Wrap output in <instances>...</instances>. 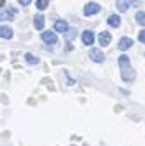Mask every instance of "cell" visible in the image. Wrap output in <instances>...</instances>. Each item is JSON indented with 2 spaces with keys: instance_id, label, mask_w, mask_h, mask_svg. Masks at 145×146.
Instances as JSON below:
<instances>
[{
  "instance_id": "1",
  "label": "cell",
  "mask_w": 145,
  "mask_h": 146,
  "mask_svg": "<svg viewBox=\"0 0 145 146\" xmlns=\"http://www.w3.org/2000/svg\"><path fill=\"white\" fill-rule=\"evenodd\" d=\"M119 66H120V69H122V79H124L125 82H130V80L135 79V71L130 67L129 56L122 54V56L119 58Z\"/></svg>"
},
{
  "instance_id": "2",
  "label": "cell",
  "mask_w": 145,
  "mask_h": 146,
  "mask_svg": "<svg viewBox=\"0 0 145 146\" xmlns=\"http://www.w3.org/2000/svg\"><path fill=\"white\" fill-rule=\"evenodd\" d=\"M99 10H101V5L96 3V2H89V3H86L84 5V15L86 17H91V15L97 13Z\"/></svg>"
},
{
  "instance_id": "3",
  "label": "cell",
  "mask_w": 145,
  "mask_h": 146,
  "mask_svg": "<svg viewBox=\"0 0 145 146\" xmlns=\"http://www.w3.org/2000/svg\"><path fill=\"white\" fill-rule=\"evenodd\" d=\"M89 58H91L94 62H102L104 61V53L101 51V49H96V48H92V49H89Z\"/></svg>"
},
{
  "instance_id": "4",
  "label": "cell",
  "mask_w": 145,
  "mask_h": 146,
  "mask_svg": "<svg viewBox=\"0 0 145 146\" xmlns=\"http://www.w3.org/2000/svg\"><path fill=\"white\" fill-rule=\"evenodd\" d=\"M41 40L45 41V43H48V44H54L58 41V38H56L54 31H43L41 33Z\"/></svg>"
},
{
  "instance_id": "5",
  "label": "cell",
  "mask_w": 145,
  "mask_h": 146,
  "mask_svg": "<svg viewBox=\"0 0 145 146\" xmlns=\"http://www.w3.org/2000/svg\"><path fill=\"white\" fill-rule=\"evenodd\" d=\"M53 30H54V31H59V33H66V31L69 30V27H68V23H66L64 20H56L54 25H53Z\"/></svg>"
},
{
  "instance_id": "6",
  "label": "cell",
  "mask_w": 145,
  "mask_h": 146,
  "mask_svg": "<svg viewBox=\"0 0 145 146\" xmlns=\"http://www.w3.org/2000/svg\"><path fill=\"white\" fill-rule=\"evenodd\" d=\"M13 18H15V8H8V10L0 12V20L2 21H10Z\"/></svg>"
},
{
  "instance_id": "7",
  "label": "cell",
  "mask_w": 145,
  "mask_h": 146,
  "mask_svg": "<svg viewBox=\"0 0 145 146\" xmlns=\"http://www.w3.org/2000/svg\"><path fill=\"white\" fill-rule=\"evenodd\" d=\"M112 36L107 31H101L99 33V44H102V46H109V43H111Z\"/></svg>"
},
{
  "instance_id": "8",
  "label": "cell",
  "mask_w": 145,
  "mask_h": 146,
  "mask_svg": "<svg viewBox=\"0 0 145 146\" xmlns=\"http://www.w3.org/2000/svg\"><path fill=\"white\" fill-rule=\"evenodd\" d=\"M132 43H134V41H132L129 36H124V38H120V40H119V49L125 51V49H129V48L132 46Z\"/></svg>"
},
{
  "instance_id": "9",
  "label": "cell",
  "mask_w": 145,
  "mask_h": 146,
  "mask_svg": "<svg viewBox=\"0 0 145 146\" xmlns=\"http://www.w3.org/2000/svg\"><path fill=\"white\" fill-rule=\"evenodd\" d=\"M83 43L84 44H92L94 43V33H92L91 30H86V31H83Z\"/></svg>"
},
{
  "instance_id": "10",
  "label": "cell",
  "mask_w": 145,
  "mask_h": 146,
  "mask_svg": "<svg viewBox=\"0 0 145 146\" xmlns=\"http://www.w3.org/2000/svg\"><path fill=\"white\" fill-rule=\"evenodd\" d=\"M0 38H5V40L13 38V30L10 27H0Z\"/></svg>"
},
{
  "instance_id": "11",
  "label": "cell",
  "mask_w": 145,
  "mask_h": 146,
  "mask_svg": "<svg viewBox=\"0 0 145 146\" xmlns=\"http://www.w3.org/2000/svg\"><path fill=\"white\" fill-rule=\"evenodd\" d=\"M43 27H45V17L43 15H35V28L36 30H43Z\"/></svg>"
},
{
  "instance_id": "12",
  "label": "cell",
  "mask_w": 145,
  "mask_h": 146,
  "mask_svg": "<svg viewBox=\"0 0 145 146\" xmlns=\"http://www.w3.org/2000/svg\"><path fill=\"white\" fill-rule=\"evenodd\" d=\"M132 0H117V10L119 12H125L127 8L130 7Z\"/></svg>"
},
{
  "instance_id": "13",
  "label": "cell",
  "mask_w": 145,
  "mask_h": 146,
  "mask_svg": "<svg viewBox=\"0 0 145 146\" xmlns=\"http://www.w3.org/2000/svg\"><path fill=\"white\" fill-rule=\"evenodd\" d=\"M107 23L111 25V27H115L117 28L120 25V18H119V15H111L109 18H107Z\"/></svg>"
},
{
  "instance_id": "14",
  "label": "cell",
  "mask_w": 145,
  "mask_h": 146,
  "mask_svg": "<svg viewBox=\"0 0 145 146\" xmlns=\"http://www.w3.org/2000/svg\"><path fill=\"white\" fill-rule=\"evenodd\" d=\"M25 59H26V62H28V64H38V62H40L38 58H36V56H33V54H30V53L25 54Z\"/></svg>"
},
{
  "instance_id": "15",
  "label": "cell",
  "mask_w": 145,
  "mask_h": 146,
  "mask_svg": "<svg viewBox=\"0 0 145 146\" xmlns=\"http://www.w3.org/2000/svg\"><path fill=\"white\" fill-rule=\"evenodd\" d=\"M135 20H137L138 25H144V27H145V12H137Z\"/></svg>"
},
{
  "instance_id": "16",
  "label": "cell",
  "mask_w": 145,
  "mask_h": 146,
  "mask_svg": "<svg viewBox=\"0 0 145 146\" xmlns=\"http://www.w3.org/2000/svg\"><path fill=\"white\" fill-rule=\"evenodd\" d=\"M48 7V0H36V8L38 10H45Z\"/></svg>"
},
{
  "instance_id": "17",
  "label": "cell",
  "mask_w": 145,
  "mask_h": 146,
  "mask_svg": "<svg viewBox=\"0 0 145 146\" xmlns=\"http://www.w3.org/2000/svg\"><path fill=\"white\" fill-rule=\"evenodd\" d=\"M138 41H140V43H145V30H142V31L138 33Z\"/></svg>"
},
{
  "instance_id": "18",
  "label": "cell",
  "mask_w": 145,
  "mask_h": 146,
  "mask_svg": "<svg viewBox=\"0 0 145 146\" xmlns=\"http://www.w3.org/2000/svg\"><path fill=\"white\" fill-rule=\"evenodd\" d=\"M20 3H21V5H30V2H32V0H18Z\"/></svg>"
},
{
  "instance_id": "19",
  "label": "cell",
  "mask_w": 145,
  "mask_h": 146,
  "mask_svg": "<svg viewBox=\"0 0 145 146\" xmlns=\"http://www.w3.org/2000/svg\"><path fill=\"white\" fill-rule=\"evenodd\" d=\"M3 5H5V0H0V8L3 7Z\"/></svg>"
}]
</instances>
